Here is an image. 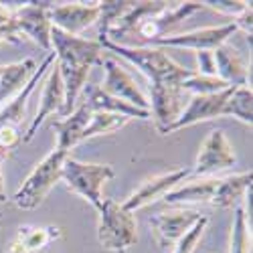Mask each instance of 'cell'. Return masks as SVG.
<instances>
[{"label":"cell","mask_w":253,"mask_h":253,"mask_svg":"<svg viewBox=\"0 0 253 253\" xmlns=\"http://www.w3.org/2000/svg\"><path fill=\"white\" fill-rule=\"evenodd\" d=\"M51 45L55 53V63L61 73L63 89H65V105L61 110V118H67L73 108L79 93L87 83V75L93 65L101 63V45L99 41L73 37L59 29H51Z\"/></svg>","instance_id":"6da1fadb"},{"label":"cell","mask_w":253,"mask_h":253,"mask_svg":"<svg viewBox=\"0 0 253 253\" xmlns=\"http://www.w3.org/2000/svg\"><path fill=\"white\" fill-rule=\"evenodd\" d=\"M101 49H108L112 53H118L126 61L136 65L146 77H148L150 85L162 83V85H180V83L191 77L193 71L186 69L168 55L164 49L158 47H126L112 43L108 39H97Z\"/></svg>","instance_id":"7a4b0ae2"},{"label":"cell","mask_w":253,"mask_h":253,"mask_svg":"<svg viewBox=\"0 0 253 253\" xmlns=\"http://www.w3.org/2000/svg\"><path fill=\"white\" fill-rule=\"evenodd\" d=\"M67 156H69V152H63L59 148L49 152L33 168V172L27 176V180L20 184L16 195L12 197V203L23 211L37 209L41 203L45 201V197L49 195L51 188L61 180L63 162H65Z\"/></svg>","instance_id":"3957f363"},{"label":"cell","mask_w":253,"mask_h":253,"mask_svg":"<svg viewBox=\"0 0 253 253\" xmlns=\"http://www.w3.org/2000/svg\"><path fill=\"white\" fill-rule=\"evenodd\" d=\"M97 213H99L97 241L103 249L122 253L138 241L136 219L120 203L112 199H103Z\"/></svg>","instance_id":"277c9868"},{"label":"cell","mask_w":253,"mask_h":253,"mask_svg":"<svg viewBox=\"0 0 253 253\" xmlns=\"http://www.w3.org/2000/svg\"><path fill=\"white\" fill-rule=\"evenodd\" d=\"M114 178V168L110 164H95V162H79L71 156L65 158L61 170V180H65L71 193L89 201L95 209L101 207V188L105 182Z\"/></svg>","instance_id":"5b68a950"},{"label":"cell","mask_w":253,"mask_h":253,"mask_svg":"<svg viewBox=\"0 0 253 253\" xmlns=\"http://www.w3.org/2000/svg\"><path fill=\"white\" fill-rule=\"evenodd\" d=\"M235 23H227L219 27H207V29H195L188 33H176V35H166L162 39L152 41L146 47H174V49H191V51H215L217 47L225 45L229 37L237 33Z\"/></svg>","instance_id":"8992f818"},{"label":"cell","mask_w":253,"mask_h":253,"mask_svg":"<svg viewBox=\"0 0 253 253\" xmlns=\"http://www.w3.org/2000/svg\"><path fill=\"white\" fill-rule=\"evenodd\" d=\"M53 2H23V6H18L16 10H12V18H14V27L18 31V35H25L39 47H43L47 53H53V45H51V20H49V10H51Z\"/></svg>","instance_id":"52a82bcc"},{"label":"cell","mask_w":253,"mask_h":253,"mask_svg":"<svg viewBox=\"0 0 253 253\" xmlns=\"http://www.w3.org/2000/svg\"><path fill=\"white\" fill-rule=\"evenodd\" d=\"M235 162H237L235 148L227 140L225 132L221 128H217V130H211L209 136L205 138L191 174L207 176L211 172L225 170L229 166H235Z\"/></svg>","instance_id":"ba28073f"},{"label":"cell","mask_w":253,"mask_h":253,"mask_svg":"<svg viewBox=\"0 0 253 253\" xmlns=\"http://www.w3.org/2000/svg\"><path fill=\"white\" fill-rule=\"evenodd\" d=\"M99 65L105 69V79H103V85H101V89L105 93L128 101V103L136 105V108H140V110H148L150 112L148 97L144 95V91L140 89L136 79L124 69L122 63H118L116 59L108 57V59H101Z\"/></svg>","instance_id":"9c48e42d"},{"label":"cell","mask_w":253,"mask_h":253,"mask_svg":"<svg viewBox=\"0 0 253 253\" xmlns=\"http://www.w3.org/2000/svg\"><path fill=\"white\" fill-rule=\"evenodd\" d=\"M231 91H233V87L219 91V93H211V95H193L186 101V108L176 118V122L168 126L162 134H172L182 128H188V126H195L199 122L223 118V108H225V101L229 99Z\"/></svg>","instance_id":"30bf717a"},{"label":"cell","mask_w":253,"mask_h":253,"mask_svg":"<svg viewBox=\"0 0 253 253\" xmlns=\"http://www.w3.org/2000/svg\"><path fill=\"white\" fill-rule=\"evenodd\" d=\"M97 18H99V2L53 4L49 10L51 25L73 37H79L91 25H97Z\"/></svg>","instance_id":"8fae6325"},{"label":"cell","mask_w":253,"mask_h":253,"mask_svg":"<svg viewBox=\"0 0 253 253\" xmlns=\"http://www.w3.org/2000/svg\"><path fill=\"white\" fill-rule=\"evenodd\" d=\"M188 174H191V170H186V168H174V170L156 174L148 180H144L136 191L120 205L128 211V213H134V211L154 203L156 199H162L166 193H170L172 188H176L178 182H182Z\"/></svg>","instance_id":"7c38bea8"},{"label":"cell","mask_w":253,"mask_h":253,"mask_svg":"<svg viewBox=\"0 0 253 253\" xmlns=\"http://www.w3.org/2000/svg\"><path fill=\"white\" fill-rule=\"evenodd\" d=\"M150 116L156 120V128L162 134L168 126L174 124L176 118L186 108L184 91L180 85H150Z\"/></svg>","instance_id":"4fadbf2b"},{"label":"cell","mask_w":253,"mask_h":253,"mask_svg":"<svg viewBox=\"0 0 253 253\" xmlns=\"http://www.w3.org/2000/svg\"><path fill=\"white\" fill-rule=\"evenodd\" d=\"M203 8H205L203 2H180L174 8H166V10H162L160 14H156L152 18H146L144 23L136 29V33L140 35V39L146 45H150L152 41L170 35V31L174 27H178L182 20H186L191 14H195Z\"/></svg>","instance_id":"5bb4252c"},{"label":"cell","mask_w":253,"mask_h":253,"mask_svg":"<svg viewBox=\"0 0 253 253\" xmlns=\"http://www.w3.org/2000/svg\"><path fill=\"white\" fill-rule=\"evenodd\" d=\"M63 105H65V89H63V81H61V73H59L57 63H53L49 73H47V79H45L43 95H41V105L37 110V116L31 120L29 128H27V132L23 136V142H31L37 136L39 126L43 124L49 116L61 114Z\"/></svg>","instance_id":"9a60e30c"},{"label":"cell","mask_w":253,"mask_h":253,"mask_svg":"<svg viewBox=\"0 0 253 253\" xmlns=\"http://www.w3.org/2000/svg\"><path fill=\"white\" fill-rule=\"evenodd\" d=\"M203 215L197 211H176V213H160L150 219L156 239L162 247H172Z\"/></svg>","instance_id":"2e32d148"},{"label":"cell","mask_w":253,"mask_h":253,"mask_svg":"<svg viewBox=\"0 0 253 253\" xmlns=\"http://www.w3.org/2000/svg\"><path fill=\"white\" fill-rule=\"evenodd\" d=\"M83 91L87 93L85 103L91 112H108V114H118V116H126L128 120H146V118H152L148 110H140L136 105L124 101L120 97H114L110 93H105L99 85H91V83H85Z\"/></svg>","instance_id":"e0dca14e"},{"label":"cell","mask_w":253,"mask_h":253,"mask_svg":"<svg viewBox=\"0 0 253 253\" xmlns=\"http://www.w3.org/2000/svg\"><path fill=\"white\" fill-rule=\"evenodd\" d=\"M215 57V75L225 81L229 87H241L247 85V79H249V69L245 65L243 57L239 55L237 49L229 47L227 43L217 47L213 51Z\"/></svg>","instance_id":"ac0fdd59"},{"label":"cell","mask_w":253,"mask_h":253,"mask_svg":"<svg viewBox=\"0 0 253 253\" xmlns=\"http://www.w3.org/2000/svg\"><path fill=\"white\" fill-rule=\"evenodd\" d=\"M91 114L93 112L87 108V105L81 103L67 118L53 122V130L57 132V148L59 150L69 152L71 148H75V146L81 142V136L87 128Z\"/></svg>","instance_id":"d6986e66"},{"label":"cell","mask_w":253,"mask_h":253,"mask_svg":"<svg viewBox=\"0 0 253 253\" xmlns=\"http://www.w3.org/2000/svg\"><path fill=\"white\" fill-rule=\"evenodd\" d=\"M168 4L166 2H132V6L128 8V12H126L118 23L108 31V35H105V39L112 41V43H116V41L128 37L132 33H136V29L144 23L146 18H152L156 14H160L162 10H166Z\"/></svg>","instance_id":"ffe728a7"},{"label":"cell","mask_w":253,"mask_h":253,"mask_svg":"<svg viewBox=\"0 0 253 253\" xmlns=\"http://www.w3.org/2000/svg\"><path fill=\"white\" fill-rule=\"evenodd\" d=\"M217 182L219 178H201L195 182H188L166 193L162 201L166 205H207V203L211 205Z\"/></svg>","instance_id":"44dd1931"},{"label":"cell","mask_w":253,"mask_h":253,"mask_svg":"<svg viewBox=\"0 0 253 253\" xmlns=\"http://www.w3.org/2000/svg\"><path fill=\"white\" fill-rule=\"evenodd\" d=\"M251 180H253V172H239L227 178H219L211 205L219 207V209H231L241 203L243 195L251 188Z\"/></svg>","instance_id":"7402d4cb"},{"label":"cell","mask_w":253,"mask_h":253,"mask_svg":"<svg viewBox=\"0 0 253 253\" xmlns=\"http://www.w3.org/2000/svg\"><path fill=\"white\" fill-rule=\"evenodd\" d=\"M59 237L61 231L57 227H20L8 253H39Z\"/></svg>","instance_id":"603a6c76"},{"label":"cell","mask_w":253,"mask_h":253,"mask_svg":"<svg viewBox=\"0 0 253 253\" xmlns=\"http://www.w3.org/2000/svg\"><path fill=\"white\" fill-rule=\"evenodd\" d=\"M251 105H253L251 87H247V85L233 87L229 99L225 101L223 118H235V120L251 126V122H253V110H251Z\"/></svg>","instance_id":"cb8c5ba5"},{"label":"cell","mask_w":253,"mask_h":253,"mask_svg":"<svg viewBox=\"0 0 253 253\" xmlns=\"http://www.w3.org/2000/svg\"><path fill=\"white\" fill-rule=\"evenodd\" d=\"M128 122L130 120L126 116L108 114V112H93L91 118H89V124H87L85 132H83V136H81V142L89 140V138H95V136H108V134L120 132Z\"/></svg>","instance_id":"d4e9b609"},{"label":"cell","mask_w":253,"mask_h":253,"mask_svg":"<svg viewBox=\"0 0 253 253\" xmlns=\"http://www.w3.org/2000/svg\"><path fill=\"white\" fill-rule=\"evenodd\" d=\"M231 253H251L247 211L241 203L235 205V217H233V225H231Z\"/></svg>","instance_id":"484cf974"},{"label":"cell","mask_w":253,"mask_h":253,"mask_svg":"<svg viewBox=\"0 0 253 253\" xmlns=\"http://www.w3.org/2000/svg\"><path fill=\"white\" fill-rule=\"evenodd\" d=\"M132 0H105L99 2V18H97V39H105L108 31L128 12Z\"/></svg>","instance_id":"4316f807"},{"label":"cell","mask_w":253,"mask_h":253,"mask_svg":"<svg viewBox=\"0 0 253 253\" xmlns=\"http://www.w3.org/2000/svg\"><path fill=\"white\" fill-rule=\"evenodd\" d=\"M180 89L184 93L193 91L195 95H211V93H219V91L229 89V85L225 81H221L219 77H215V75H201V73L193 71L191 77H186L180 83Z\"/></svg>","instance_id":"83f0119b"},{"label":"cell","mask_w":253,"mask_h":253,"mask_svg":"<svg viewBox=\"0 0 253 253\" xmlns=\"http://www.w3.org/2000/svg\"><path fill=\"white\" fill-rule=\"evenodd\" d=\"M207 225H209V217H201L191 229L186 231V233L176 241V245H174V253H193L195 249H197V243L201 241V237H203V233H205V229H207Z\"/></svg>","instance_id":"f1b7e54d"},{"label":"cell","mask_w":253,"mask_h":253,"mask_svg":"<svg viewBox=\"0 0 253 253\" xmlns=\"http://www.w3.org/2000/svg\"><path fill=\"white\" fill-rule=\"evenodd\" d=\"M18 31L14 27V18H12V10L0 2V43H12V45H18L20 39H18Z\"/></svg>","instance_id":"f546056e"},{"label":"cell","mask_w":253,"mask_h":253,"mask_svg":"<svg viewBox=\"0 0 253 253\" xmlns=\"http://www.w3.org/2000/svg\"><path fill=\"white\" fill-rule=\"evenodd\" d=\"M203 6L213 8L223 16L237 18L251 6V2H243V0H207V2H203Z\"/></svg>","instance_id":"4dcf8cb0"},{"label":"cell","mask_w":253,"mask_h":253,"mask_svg":"<svg viewBox=\"0 0 253 253\" xmlns=\"http://www.w3.org/2000/svg\"><path fill=\"white\" fill-rule=\"evenodd\" d=\"M197 61H199V69H201L197 73H201V75H215V57H213V51H199L197 53Z\"/></svg>","instance_id":"1f68e13d"},{"label":"cell","mask_w":253,"mask_h":253,"mask_svg":"<svg viewBox=\"0 0 253 253\" xmlns=\"http://www.w3.org/2000/svg\"><path fill=\"white\" fill-rule=\"evenodd\" d=\"M251 16H253V10H251V6L243 12V14H239L235 20H233V23L237 25V29H243L249 37H251V27H253V23H251Z\"/></svg>","instance_id":"d6a6232c"},{"label":"cell","mask_w":253,"mask_h":253,"mask_svg":"<svg viewBox=\"0 0 253 253\" xmlns=\"http://www.w3.org/2000/svg\"><path fill=\"white\" fill-rule=\"evenodd\" d=\"M2 162H4V158H0V203H6V201H8V197H6L4 178H2Z\"/></svg>","instance_id":"836d02e7"},{"label":"cell","mask_w":253,"mask_h":253,"mask_svg":"<svg viewBox=\"0 0 253 253\" xmlns=\"http://www.w3.org/2000/svg\"><path fill=\"white\" fill-rule=\"evenodd\" d=\"M2 73H4V65H0V83H2Z\"/></svg>","instance_id":"e575fe53"},{"label":"cell","mask_w":253,"mask_h":253,"mask_svg":"<svg viewBox=\"0 0 253 253\" xmlns=\"http://www.w3.org/2000/svg\"><path fill=\"white\" fill-rule=\"evenodd\" d=\"M122 253H126V251H122Z\"/></svg>","instance_id":"d590c367"}]
</instances>
